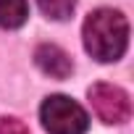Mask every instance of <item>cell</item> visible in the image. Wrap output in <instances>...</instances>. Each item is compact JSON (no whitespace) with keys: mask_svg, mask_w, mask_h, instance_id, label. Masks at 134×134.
Returning a JSON list of instances; mask_svg holds the SVG:
<instances>
[{"mask_svg":"<svg viewBox=\"0 0 134 134\" xmlns=\"http://www.w3.org/2000/svg\"><path fill=\"white\" fill-rule=\"evenodd\" d=\"M87 97H90V105H92L95 116H97L103 124H124V121H129V116H131L129 95H126L121 87H116V84L97 82V84L90 87Z\"/></svg>","mask_w":134,"mask_h":134,"instance_id":"cell-3","label":"cell"},{"mask_svg":"<svg viewBox=\"0 0 134 134\" xmlns=\"http://www.w3.org/2000/svg\"><path fill=\"white\" fill-rule=\"evenodd\" d=\"M40 11L47 16V19H55V21H63L69 19L76 8V0H37Z\"/></svg>","mask_w":134,"mask_h":134,"instance_id":"cell-6","label":"cell"},{"mask_svg":"<svg viewBox=\"0 0 134 134\" xmlns=\"http://www.w3.org/2000/svg\"><path fill=\"white\" fill-rule=\"evenodd\" d=\"M40 121L45 131L50 134H84L90 129L87 110L66 95H50L45 97L40 108Z\"/></svg>","mask_w":134,"mask_h":134,"instance_id":"cell-2","label":"cell"},{"mask_svg":"<svg viewBox=\"0 0 134 134\" xmlns=\"http://www.w3.org/2000/svg\"><path fill=\"white\" fill-rule=\"evenodd\" d=\"M34 63L42 74H47L53 79H66L74 71V63H71L69 53L58 45H50V42H45L34 50Z\"/></svg>","mask_w":134,"mask_h":134,"instance_id":"cell-4","label":"cell"},{"mask_svg":"<svg viewBox=\"0 0 134 134\" xmlns=\"http://www.w3.org/2000/svg\"><path fill=\"white\" fill-rule=\"evenodd\" d=\"M0 134H29V129L13 116H0Z\"/></svg>","mask_w":134,"mask_h":134,"instance_id":"cell-7","label":"cell"},{"mask_svg":"<svg viewBox=\"0 0 134 134\" xmlns=\"http://www.w3.org/2000/svg\"><path fill=\"white\" fill-rule=\"evenodd\" d=\"M82 40L87 53L100 63H113L126 53L129 45V24L121 11L97 8L84 19Z\"/></svg>","mask_w":134,"mask_h":134,"instance_id":"cell-1","label":"cell"},{"mask_svg":"<svg viewBox=\"0 0 134 134\" xmlns=\"http://www.w3.org/2000/svg\"><path fill=\"white\" fill-rule=\"evenodd\" d=\"M29 16L26 0H0V26L3 29H19Z\"/></svg>","mask_w":134,"mask_h":134,"instance_id":"cell-5","label":"cell"}]
</instances>
